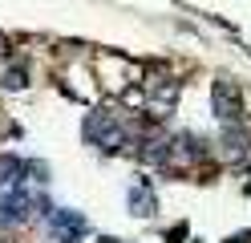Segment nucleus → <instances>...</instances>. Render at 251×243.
<instances>
[{
	"label": "nucleus",
	"instance_id": "f257e3e1",
	"mask_svg": "<svg viewBox=\"0 0 251 243\" xmlns=\"http://www.w3.org/2000/svg\"><path fill=\"white\" fill-rule=\"evenodd\" d=\"M49 227H53V235H57L61 243H77L81 231H85V223L77 219V215H69V211H53V215H49Z\"/></svg>",
	"mask_w": 251,
	"mask_h": 243
}]
</instances>
